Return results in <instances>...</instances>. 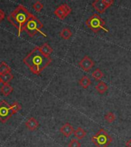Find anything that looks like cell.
I'll return each instance as SVG.
<instances>
[{"label": "cell", "instance_id": "1", "mask_svg": "<svg viewBox=\"0 0 131 147\" xmlns=\"http://www.w3.org/2000/svg\"><path fill=\"white\" fill-rule=\"evenodd\" d=\"M50 57H46L39 51L38 47H35L26 57L23 62L34 74H39L51 63Z\"/></svg>", "mask_w": 131, "mask_h": 147}, {"label": "cell", "instance_id": "2", "mask_svg": "<svg viewBox=\"0 0 131 147\" xmlns=\"http://www.w3.org/2000/svg\"><path fill=\"white\" fill-rule=\"evenodd\" d=\"M33 16L28 11L27 9L22 5H18L13 11H11L7 17V19L11 25L18 29V36H20L23 28Z\"/></svg>", "mask_w": 131, "mask_h": 147}, {"label": "cell", "instance_id": "3", "mask_svg": "<svg viewBox=\"0 0 131 147\" xmlns=\"http://www.w3.org/2000/svg\"><path fill=\"white\" fill-rule=\"evenodd\" d=\"M42 28H43V24L41 22V21L36 16H32L24 26L23 31H25L30 37H34L38 33H40L46 37V34L41 31Z\"/></svg>", "mask_w": 131, "mask_h": 147}, {"label": "cell", "instance_id": "4", "mask_svg": "<svg viewBox=\"0 0 131 147\" xmlns=\"http://www.w3.org/2000/svg\"><path fill=\"white\" fill-rule=\"evenodd\" d=\"M86 25L94 33L98 32L100 30H103L105 32H109V30L105 28V22L98 14H94L87 18Z\"/></svg>", "mask_w": 131, "mask_h": 147}, {"label": "cell", "instance_id": "5", "mask_svg": "<svg viewBox=\"0 0 131 147\" xmlns=\"http://www.w3.org/2000/svg\"><path fill=\"white\" fill-rule=\"evenodd\" d=\"M91 141L97 147H107L112 142L113 140L103 129H101L92 136Z\"/></svg>", "mask_w": 131, "mask_h": 147}, {"label": "cell", "instance_id": "6", "mask_svg": "<svg viewBox=\"0 0 131 147\" xmlns=\"http://www.w3.org/2000/svg\"><path fill=\"white\" fill-rule=\"evenodd\" d=\"M13 115L11 106L5 100L0 102V121L2 123H6L10 117Z\"/></svg>", "mask_w": 131, "mask_h": 147}, {"label": "cell", "instance_id": "7", "mask_svg": "<svg viewBox=\"0 0 131 147\" xmlns=\"http://www.w3.org/2000/svg\"><path fill=\"white\" fill-rule=\"evenodd\" d=\"M113 0H96L92 2V6L100 13H104L108 8L113 4Z\"/></svg>", "mask_w": 131, "mask_h": 147}, {"label": "cell", "instance_id": "8", "mask_svg": "<svg viewBox=\"0 0 131 147\" xmlns=\"http://www.w3.org/2000/svg\"><path fill=\"white\" fill-rule=\"evenodd\" d=\"M71 12V8L68 4H62L55 9L54 13L60 19H64Z\"/></svg>", "mask_w": 131, "mask_h": 147}, {"label": "cell", "instance_id": "9", "mask_svg": "<svg viewBox=\"0 0 131 147\" xmlns=\"http://www.w3.org/2000/svg\"><path fill=\"white\" fill-rule=\"evenodd\" d=\"M94 66V61L88 57L87 55H85L84 57H83L82 60L79 62V67L80 68L84 70V71H90Z\"/></svg>", "mask_w": 131, "mask_h": 147}, {"label": "cell", "instance_id": "10", "mask_svg": "<svg viewBox=\"0 0 131 147\" xmlns=\"http://www.w3.org/2000/svg\"><path fill=\"white\" fill-rule=\"evenodd\" d=\"M60 132L65 136V137H69L71 136L74 133V129L69 123H64L63 126L60 128Z\"/></svg>", "mask_w": 131, "mask_h": 147}, {"label": "cell", "instance_id": "11", "mask_svg": "<svg viewBox=\"0 0 131 147\" xmlns=\"http://www.w3.org/2000/svg\"><path fill=\"white\" fill-rule=\"evenodd\" d=\"M39 126L38 121L34 117H30L28 119V120L25 122V126L30 131L35 130Z\"/></svg>", "mask_w": 131, "mask_h": 147}, {"label": "cell", "instance_id": "12", "mask_svg": "<svg viewBox=\"0 0 131 147\" xmlns=\"http://www.w3.org/2000/svg\"><path fill=\"white\" fill-rule=\"evenodd\" d=\"M38 48L41 54L46 56V57H49V55L53 52L52 48L48 43H45L41 46L38 47Z\"/></svg>", "mask_w": 131, "mask_h": 147}, {"label": "cell", "instance_id": "13", "mask_svg": "<svg viewBox=\"0 0 131 147\" xmlns=\"http://www.w3.org/2000/svg\"><path fill=\"white\" fill-rule=\"evenodd\" d=\"M79 85L84 89H87L91 85V80L87 76H84L79 80Z\"/></svg>", "mask_w": 131, "mask_h": 147}, {"label": "cell", "instance_id": "14", "mask_svg": "<svg viewBox=\"0 0 131 147\" xmlns=\"http://www.w3.org/2000/svg\"><path fill=\"white\" fill-rule=\"evenodd\" d=\"M0 91L2 92V94H3L4 96H9V94L13 91V88H12V87H11L9 84H4L1 87Z\"/></svg>", "mask_w": 131, "mask_h": 147}, {"label": "cell", "instance_id": "15", "mask_svg": "<svg viewBox=\"0 0 131 147\" xmlns=\"http://www.w3.org/2000/svg\"><path fill=\"white\" fill-rule=\"evenodd\" d=\"M95 89L98 91V93L103 94L107 90L108 86L107 85V84H106L105 82H103V81H100V82L95 86Z\"/></svg>", "mask_w": 131, "mask_h": 147}, {"label": "cell", "instance_id": "16", "mask_svg": "<svg viewBox=\"0 0 131 147\" xmlns=\"http://www.w3.org/2000/svg\"><path fill=\"white\" fill-rule=\"evenodd\" d=\"M74 137L78 140H82L87 135V133L86 131L82 129L81 127H78L76 130H74Z\"/></svg>", "mask_w": 131, "mask_h": 147}, {"label": "cell", "instance_id": "17", "mask_svg": "<svg viewBox=\"0 0 131 147\" xmlns=\"http://www.w3.org/2000/svg\"><path fill=\"white\" fill-rule=\"evenodd\" d=\"M60 36L63 39H64V40H68L72 36V32H71V31L69 28H63L61 31V32H60Z\"/></svg>", "mask_w": 131, "mask_h": 147}, {"label": "cell", "instance_id": "18", "mask_svg": "<svg viewBox=\"0 0 131 147\" xmlns=\"http://www.w3.org/2000/svg\"><path fill=\"white\" fill-rule=\"evenodd\" d=\"M11 67L5 63V62H2L0 64V75L5 74L11 73Z\"/></svg>", "mask_w": 131, "mask_h": 147}, {"label": "cell", "instance_id": "19", "mask_svg": "<svg viewBox=\"0 0 131 147\" xmlns=\"http://www.w3.org/2000/svg\"><path fill=\"white\" fill-rule=\"evenodd\" d=\"M0 78H1V81L4 84H9L12 79L14 78L13 74L11 73H8L0 75Z\"/></svg>", "mask_w": 131, "mask_h": 147}, {"label": "cell", "instance_id": "20", "mask_svg": "<svg viewBox=\"0 0 131 147\" xmlns=\"http://www.w3.org/2000/svg\"><path fill=\"white\" fill-rule=\"evenodd\" d=\"M91 75L92 77H93V78H94L96 80H100L103 78L104 74H103V72H102L100 69L97 68L92 72Z\"/></svg>", "mask_w": 131, "mask_h": 147}, {"label": "cell", "instance_id": "21", "mask_svg": "<svg viewBox=\"0 0 131 147\" xmlns=\"http://www.w3.org/2000/svg\"><path fill=\"white\" fill-rule=\"evenodd\" d=\"M104 119H105L109 123H111L115 121V119H116V116H115V114L113 113L108 112L105 115Z\"/></svg>", "mask_w": 131, "mask_h": 147}, {"label": "cell", "instance_id": "22", "mask_svg": "<svg viewBox=\"0 0 131 147\" xmlns=\"http://www.w3.org/2000/svg\"><path fill=\"white\" fill-rule=\"evenodd\" d=\"M11 110H12V113H13V114L16 113H18L19 110H21L22 109V107L18 102H15L11 105Z\"/></svg>", "mask_w": 131, "mask_h": 147}, {"label": "cell", "instance_id": "23", "mask_svg": "<svg viewBox=\"0 0 131 147\" xmlns=\"http://www.w3.org/2000/svg\"><path fill=\"white\" fill-rule=\"evenodd\" d=\"M44 7V5L40 1H37L33 4V9L36 11H41Z\"/></svg>", "mask_w": 131, "mask_h": 147}, {"label": "cell", "instance_id": "24", "mask_svg": "<svg viewBox=\"0 0 131 147\" xmlns=\"http://www.w3.org/2000/svg\"><path fill=\"white\" fill-rule=\"evenodd\" d=\"M81 144L77 139H72L68 144V147H80Z\"/></svg>", "mask_w": 131, "mask_h": 147}, {"label": "cell", "instance_id": "25", "mask_svg": "<svg viewBox=\"0 0 131 147\" xmlns=\"http://www.w3.org/2000/svg\"><path fill=\"white\" fill-rule=\"evenodd\" d=\"M5 18V12L3 10L0 9V23L2 22L3 19Z\"/></svg>", "mask_w": 131, "mask_h": 147}, {"label": "cell", "instance_id": "26", "mask_svg": "<svg viewBox=\"0 0 131 147\" xmlns=\"http://www.w3.org/2000/svg\"><path fill=\"white\" fill-rule=\"evenodd\" d=\"M125 146H126V147H131V140H127V141L125 142Z\"/></svg>", "mask_w": 131, "mask_h": 147}, {"label": "cell", "instance_id": "27", "mask_svg": "<svg viewBox=\"0 0 131 147\" xmlns=\"http://www.w3.org/2000/svg\"><path fill=\"white\" fill-rule=\"evenodd\" d=\"M1 83H2V81H1V78H0V84H1Z\"/></svg>", "mask_w": 131, "mask_h": 147}]
</instances>
